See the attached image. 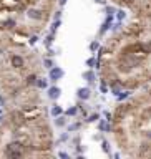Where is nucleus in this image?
<instances>
[{
  "mask_svg": "<svg viewBox=\"0 0 151 159\" xmlns=\"http://www.w3.org/2000/svg\"><path fill=\"white\" fill-rule=\"evenodd\" d=\"M0 113H2V109H0Z\"/></svg>",
  "mask_w": 151,
  "mask_h": 159,
  "instance_id": "nucleus-39",
  "label": "nucleus"
},
{
  "mask_svg": "<svg viewBox=\"0 0 151 159\" xmlns=\"http://www.w3.org/2000/svg\"><path fill=\"white\" fill-rule=\"evenodd\" d=\"M98 129L103 131V133H110V131H111V124H110V121H106V119H101L98 123Z\"/></svg>",
  "mask_w": 151,
  "mask_h": 159,
  "instance_id": "nucleus-6",
  "label": "nucleus"
},
{
  "mask_svg": "<svg viewBox=\"0 0 151 159\" xmlns=\"http://www.w3.org/2000/svg\"><path fill=\"white\" fill-rule=\"evenodd\" d=\"M53 33H50V35L47 36V38H45V46H47V48H50V46H52V43H53Z\"/></svg>",
  "mask_w": 151,
  "mask_h": 159,
  "instance_id": "nucleus-20",
  "label": "nucleus"
},
{
  "mask_svg": "<svg viewBox=\"0 0 151 159\" xmlns=\"http://www.w3.org/2000/svg\"><path fill=\"white\" fill-rule=\"evenodd\" d=\"M13 25H15V22H13V20H8V22H5V27H7V28H12Z\"/></svg>",
  "mask_w": 151,
  "mask_h": 159,
  "instance_id": "nucleus-28",
  "label": "nucleus"
},
{
  "mask_svg": "<svg viewBox=\"0 0 151 159\" xmlns=\"http://www.w3.org/2000/svg\"><path fill=\"white\" fill-rule=\"evenodd\" d=\"M2 103H4V98L0 96V106H2Z\"/></svg>",
  "mask_w": 151,
  "mask_h": 159,
  "instance_id": "nucleus-37",
  "label": "nucleus"
},
{
  "mask_svg": "<svg viewBox=\"0 0 151 159\" xmlns=\"http://www.w3.org/2000/svg\"><path fill=\"white\" fill-rule=\"evenodd\" d=\"M50 114H52L53 118H57V116L63 114V108H62V106H58V104H53L52 109H50Z\"/></svg>",
  "mask_w": 151,
  "mask_h": 159,
  "instance_id": "nucleus-10",
  "label": "nucleus"
},
{
  "mask_svg": "<svg viewBox=\"0 0 151 159\" xmlns=\"http://www.w3.org/2000/svg\"><path fill=\"white\" fill-rule=\"evenodd\" d=\"M27 15H28V18H35V20H38V18H42V12L37 10V8H30V10L27 12Z\"/></svg>",
  "mask_w": 151,
  "mask_h": 159,
  "instance_id": "nucleus-9",
  "label": "nucleus"
},
{
  "mask_svg": "<svg viewBox=\"0 0 151 159\" xmlns=\"http://www.w3.org/2000/svg\"><path fill=\"white\" fill-rule=\"evenodd\" d=\"M78 128H80V124L75 123V124H72V126H68V131H77Z\"/></svg>",
  "mask_w": 151,
  "mask_h": 159,
  "instance_id": "nucleus-26",
  "label": "nucleus"
},
{
  "mask_svg": "<svg viewBox=\"0 0 151 159\" xmlns=\"http://www.w3.org/2000/svg\"><path fill=\"white\" fill-rule=\"evenodd\" d=\"M98 119H100V114L93 113V114H90L88 118H86V123H95V121H98Z\"/></svg>",
  "mask_w": 151,
  "mask_h": 159,
  "instance_id": "nucleus-17",
  "label": "nucleus"
},
{
  "mask_svg": "<svg viewBox=\"0 0 151 159\" xmlns=\"http://www.w3.org/2000/svg\"><path fill=\"white\" fill-rule=\"evenodd\" d=\"M90 96H91V90H90L88 86H81L77 90V98L78 99H81V101H86V99H90Z\"/></svg>",
  "mask_w": 151,
  "mask_h": 159,
  "instance_id": "nucleus-4",
  "label": "nucleus"
},
{
  "mask_svg": "<svg viewBox=\"0 0 151 159\" xmlns=\"http://www.w3.org/2000/svg\"><path fill=\"white\" fill-rule=\"evenodd\" d=\"M60 95H62V90H60L58 86H50L48 88V98H50V99H58Z\"/></svg>",
  "mask_w": 151,
  "mask_h": 159,
  "instance_id": "nucleus-5",
  "label": "nucleus"
},
{
  "mask_svg": "<svg viewBox=\"0 0 151 159\" xmlns=\"http://www.w3.org/2000/svg\"><path fill=\"white\" fill-rule=\"evenodd\" d=\"M103 116L106 118V121H111V114H110L108 111H105V113H103Z\"/></svg>",
  "mask_w": 151,
  "mask_h": 159,
  "instance_id": "nucleus-31",
  "label": "nucleus"
},
{
  "mask_svg": "<svg viewBox=\"0 0 151 159\" xmlns=\"http://www.w3.org/2000/svg\"><path fill=\"white\" fill-rule=\"evenodd\" d=\"M111 27H113V15H106L105 22L101 23V27H100V30H98V35H105Z\"/></svg>",
  "mask_w": 151,
  "mask_h": 159,
  "instance_id": "nucleus-3",
  "label": "nucleus"
},
{
  "mask_svg": "<svg viewBox=\"0 0 151 159\" xmlns=\"http://www.w3.org/2000/svg\"><path fill=\"white\" fill-rule=\"evenodd\" d=\"M86 67H88V68H95V67H96V58L90 57L88 60H86Z\"/></svg>",
  "mask_w": 151,
  "mask_h": 159,
  "instance_id": "nucleus-19",
  "label": "nucleus"
},
{
  "mask_svg": "<svg viewBox=\"0 0 151 159\" xmlns=\"http://www.w3.org/2000/svg\"><path fill=\"white\" fill-rule=\"evenodd\" d=\"M146 136H148V138H151V131H150V133H148V134H146Z\"/></svg>",
  "mask_w": 151,
  "mask_h": 159,
  "instance_id": "nucleus-38",
  "label": "nucleus"
},
{
  "mask_svg": "<svg viewBox=\"0 0 151 159\" xmlns=\"http://www.w3.org/2000/svg\"><path fill=\"white\" fill-rule=\"evenodd\" d=\"M62 25V22L60 20H55L52 23V28H50V33H53V35H55V33H57V30H58V27Z\"/></svg>",
  "mask_w": 151,
  "mask_h": 159,
  "instance_id": "nucleus-16",
  "label": "nucleus"
},
{
  "mask_svg": "<svg viewBox=\"0 0 151 159\" xmlns=\"http://www.w3.org/2000/svg\"><path fill=\"white\" fill-rule=\"evenodd\" d=\"M37 40H38V36H37V35H33V36L30 38V45H35V43H37Z\"/></svg>",
  "mask_w": 151,
  "mask_h": 159,
  "instance_id": "nucleus-30",
  "label": "nucleus"
},
{
  "mask_svg": "<svg viewBox=\"0 0 151 159\" xmlns=\"http://www.w3.org/2000/svg\"><path fill=\"white\" fill-rule=\"evenodd\" d=\"M5 154L8 158H20L22 156V149H20V144L18 143H12L7 146L5 149Z\"/></svg>",
  "mask_w": 151,
  "mask_h": 159,
  "instance_id": "nucleus-1",
  "label": "nucleus"
},
{
  "mask_svg": "<svg viewBox=\"0 0 151 159\" xmlns=\"http://www.w3.org/2000/svg\"><path fill=\"white\" fill-rule=\"evenodd\" d=\"M95 2H96L98 5H105V4H106V0H95Z\"/></svg>",
  "mask_w": 151,
  "mask_h": 159,
  "instance_id": "nucleus-34",
  "label": "nucleus"
},
{
  "mask_svg": "<svg viewBox=\"0 0 151 159\" xmlns=\"http://www.w3.org/2000/svg\"><path fill=\"white\" fill-rule=\"evenodd\" d=\"M58 156H60L62 159H68V158H70V156H68L67 153H63V151H60V153H58Z\"/></svg>",
  "mask_w": 151,
  "mask_h": 159,
  "instance_id": "nucleus-29",
  "label": "nucleus"
},
{
  "mask_svg": "<svg viewBox=\"0 0 151 159\" xmlns=\"http://www.w3.org/2000/svg\"><path fill=\"white\" fill-rule=\"evenodd\" d=\"M130 95H131V91H128V90H123V91H121L120 95L116 96V99H118V101H123V99H126V98L130 96Z\"/></svg>",
  "mask_w": 151,
  "mask_h": 159,
  "instance_id": "nucleus-14",
  "label": "nucleus"
},
{
  "mask_svg": "<svg viewBox=\"0 0 151 159\" xmlns=\"http://www.w3.org/2000/svg\"><path fill=\"white\" fill-rule=\"evenodd\" d=\"M68 139V134H62V136H60V141H67Z\"/></svg>",
  "mask_w": 151,
  "mask_h": 159,
  "instance_id": "nucleus-33",
  "label": "nucleus"
},
{
  "mask_svg": "<svg viewBox=\"0 0 151 159\" xmlns=\"http://www.w3.org/2000/svg\"><path fill=\"white\" fill-rule=\"evenodd\" d=\"M28 83H30V85L32 83H37V76L35 75H30V76H28Z\"/></svg>",
  "mask_w": 151,
  "mask_h": 159,
  "instance_id": "nucleus-27",
  "label": "nucleus"
},
{
  "mask_svg": "<svg viewBox=\"0 0 151 159\" xmlns=\"http://www.w3.org/2000/svg\"><path fill=\"white\" fill-rule=\"evenodd\" d=\"M125 17H126V12H125V10H118V12H116V18H118L120 22L123 20Z\"/></svg>",
  "mask_w": 151,
  "mask_h": 159,
  "instance_id": "nucleus-23",
  "label": "nucleus"
},
{
  "mask_svg": "<svg viewBox=\"0 0 151 159\" xmlns=\"http://www.w3.org/2000/svg\"><path fill=\"white\" fill-rule=\"evenodd\" d=\"M125 4H126V5H133V4H135V0H125Z\"/></svg>",
  "mask_w": 151,
  "mask_h": 159,
  "instance_id": "nucleus-35",
  "label": "nucleus"
},
{
  "mask_svg": "<svg viewBox=\"0 0 151 159\" xmlns=\"http://www.w3.org/2000/svg\"><path fill=\"white\" fill-rule=\"evenodd\" d=\"M78 114V108L77 106H72V108H68L65 111V116H77Z\"/></svg>",
  "mask_w": 151,
  "mask_h": 159,
  "instance_id": "nucleus-13",
  "label": "nucleus"
},
{
  "mask_svg": "<svg viewBox=\"0 0 151 159\" xmlns=\"http://www.w3.org/2000/svg\"><path fill=\"white\" fill-rule=\"evenodd\" d=\"M55 124H57L58 128H63V126L67 124V119H65V116H63V114L57 116V118H55Z\"/></svg>",
  "mask_w": 151,
  "mask_h": 159,
  "instance_id": "nucleus-11",
  "label": "nucleus"
},
{
  "mask_svg": "<svg viewBox=\"0 0 151 159\" xmlns=\"http://www.w3.org/2000/svg\"><path fill=\"white\" fill-rule=\"evenodd\" d=\"M100 48V45H98V41H93V43H91V45H90V50L91 51H96Z\"/></svg>",
  "mask_w": 151,
  "mask_h": 159,
  "instance_id": "nucleus-25",
  "label": "nucleus"
},
{
  "mask_svg": "<svg viewBox=\"0 0 151 159\" xmlns=\"http://www.w3.org/2000/svg\"><path fill=\"white\" fill-rule=\"evenodd\" d=\"M58 4H60V5L63 7V5H65V4H67V0H58Z\"/></svg>",
  "mask_w": 151,
  "mask_h": 159,
  "instance_id": "nucleus-36",
  "label": "nucleus"
},
{
  "mask_svg": "<svg viewBox=\"0 0 151 159\" xmlns=\"http://www.w3.org/2000/svg\"><path fill=\"white\" fill-rule=\"evenodd\" d=\"M101 148L105 149V153H106V154H110V144H108V141H105V139H103V141H101Z\"/></svg>",
  "mask_w": 151,
  "mask_h": 159,
  "instance_id": "nucleus-24",
  "label": "nucleus"
},
{
  "mask_svg": "<svg viewBox=\"0 0 151 159\" xmlns=\"http://www.w3.org/2000/svg\"><path fill=\"white\" fill-rule=\"evenodd\" d=\"M43 65H45V68H48V70L55 67V63H53L52 58H45V60H43Z\"/></svg>",
  "mask_w": 151,
  "mask_h": 159,
  "instance_id": "nucleus-18",
  "label": "nucleus"
},
{
  "mask_svg": "<svg viewBox=\"0 0 151 159\" xmlns=\"http://www.w3.org/2000/svg\"><path fill=\"white\" fill-rule=\"evenodd\" d=\"M63 75H65V71H63L62 68H58V67H53V68H50L48 70V80L50 81H58V80H62L63 78Z\"/></svg>",
  "mask_w": 151,
  "mask_h": 159,
  "instance_id": "nucleus-2",
  "label": "nucleus"
},
{
  "mask_svg": "<svg viewBox=\"0 0 151 159\" xmlns=\"http://www.w3.org/2000/svg\"><path fill=\"white\" fill-rule=\"evenodd\" d=\"M105 12H106V15H115L116 8L115 7H105Z\"/></svg>",
  "mask_w": 151,
  "mask_h": 159,
  "instance_id": "nucleus-22",
  "label": "nucleus"
},
{
  "mask_svg": "<svg viewBox=\"0 0 151 159\" xmlns=\"http://www.w3.org/2000/svg\"><path fill=\"white\" fill-rule=\"evenodd\" d=\"M121 91H123V88H121L120 85H116V83H113V85H111V93H113L115 96H118Z\"/></svg>",
  "mask_w": 151,
  "mask_h": 159,
  "instance_id": "nucleus-12",
  "label": "nucleus"
},
{
  "mask_svg": "<svg viewBox=\"0 0 151 159\" xmlns=\"http://www.w3.org/2000/svg\"><path fill=\"white\" fill-rule=\"evenodd\" d=\"M60 17H62V12H57V13H55V17H53V18H55V20H60Z\"/></svg>",
  "mask_w": 151,
  "mask_h": 159,
  "instance_id": "nucleus-32",
  "label": "nucleus"
},
{
  "mask_svg": "<svg viewBox=\"0 0 151 159\" xmlns=\"http://www.w3.org/2000/svg\"><path fill=\"white\" fill-rule=\"evenodd\" d=\"M37 86L42 88V90H45V88L48 86V81L45 80V78H40V80H37Z\"/></svg>",
  "mask_w": 151,
  "mask_h": 159,
  "instance_id": "nucleus-15",
  "label": "nucleus"
},
{
  "mask_svg": "<svg viewBox=\"0 0 151 159\" xmlns=\"http://www.w3.org/2000/svg\"><path fill=\"white\" fill-rule=\"evenodd\" d=\"M100 91L103 93V95H105V93H108V85H106V81H105V80L100 83Z\"/></svg>",
  "mask_w": 151,
  "mask_h": 159,
  "instance_id": "nucleus-21",
  "label": "nucleus"
},
{
  "mask_svg": "<svg viewBox=\"0 0 151 159\" xmlns=\"http://www.w3.org/2000/svg\"><path fill=\"white\" fill-rule=\"evenodd\" d=\"M95 78H96V75H95V71L90 68V70H86V71L83 73V80L85 81H88V83H93L95 81Z\"/></svg>",
  "mask_w": 151,
  "mask_h": 159,
  "instance_id": "nucleus-7",
  "label": "nucleus"
},
{
  "mask_svg": "<svg viewBox=\"0 0 151 159\" xmlns=\"http://www.w3.org/2000/svg\"><path fill=\"white\" fill-rule=\"evenodd\" d=\"M23 58L22 57H18V55H13V57H12V65H13V67L15 68H22L23 67Z\"/></svg>",
  "mask_w": 151,
  "mask_h": 159,
  "instance_id": "nucleus-8",
  "label": "nucleus"
}]
</instances>
